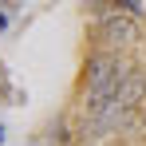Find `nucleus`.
<instances>
[{
	"label": "nucleus",
	"mask_w": 146,
	"mask_h": 146,
	"mask_svg": "<svg viewBox=\"0 0 146 146\" xmlns=\"http://www.w3.org/2000/svg\"><path fill=\"white\" fill-rule=\"evenodd\" d=\"M126 79V67H122L115 55L99 51L87 59V99H99V95H111L119 91V83Z\"/></svg>",
	"instance_id": "1"
},
{
	"label": "nucleus",
	"mask_w": 146,
	"mask_h": 146,
	"mask_svg": "<svg viewBox=\"0 0 146 146\" xmlns=\"http://www.w3.org/2000/svg\"><path fill=\"white\" fill-rule=\"evenodd\" d=\"M134 36H138L134 12H126V8H107V12H99V40H103V44L126 48V44H134Z\"/></svg>",
	"instance_id": "2"
},
{
	"label": "nucleus",
	"mask_w": 146,
	"mask_h": 146,
	"mask_svg": "<svg viewBox=\"0 0 146 146\" xmlns=\"http://www.w3.org/2000/svg\"><path fill=\"white\" fill-rule=\"evenodd\" d=\"M115 8H126V12L138 16V12H142V0H115Z\"/></svg>",
	"instance_id": "3"
},
{
	"label": "nucleus",
	"mask_w": 146,
	"mask_h": 146,
	"mask_svg": "<svg viewBox=\"0 0 146 146\" xmlns=\"http://www.w3.org/2000/svg\"><path fill=\"white\" fill-rule=\"evenodd\" d=\"M0 28H4V16H0Z\"/></svg>",
	"instance_id": "4"
}]
</instances>
